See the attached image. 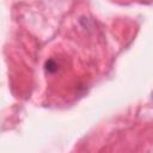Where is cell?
Instances as JSON below:
<instances>
[{
	"instance_id": "6da1fadb",
	"label": "cell",
	"mask_w": 153,
	"mask_h": 153,
	"mask_svg": "<svg viewBox=\"0 0 153 153\" xmlns=\"http://www.w3.org/2000/svg\"><path fill=\"white\" fill-rule=\"evenodd\" d=\"M45 66H47V69H48L49 72H54V71H55V68H54V67H55V63H54V61L49 60V61L47 62V65H45Z\"/></svg>"
}]
</instances>
